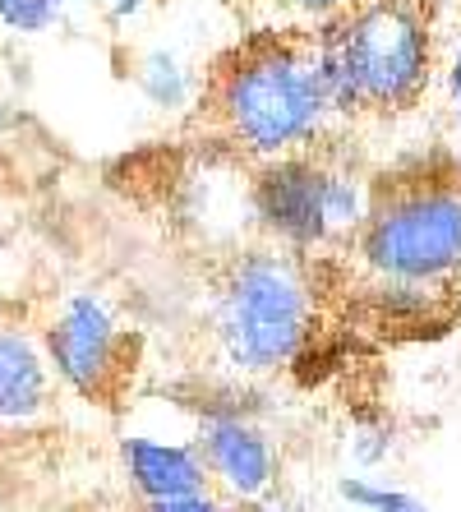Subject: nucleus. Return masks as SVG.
<instances>
[{
	"label": "nucleus",
	"instance_id": "2eb2a0df",
	"mask_svg": "<svg viewBox=\"0 0 461 512\" xmlns=\"http://www.w3.org/2000/svg\"><path fill=\"white\" fill-rule=\"evenodd\" d=\"M286 5H291L305 24H328V19H337V14L355 10L360 0H286Z\"/></svg>",
	"mask_w": 461,
	"mask_h": 512
},
{
	"label": "nucleus",
	"instance_id": "9b49d317",
	"mask_svg": "<svg viewBox=\"0 0 461 512\" xmlns=\"http://www.w3.org/2000/svg\"><path fill=\"white\" fill-rule=\"evenodd\" d=\"M74 0H0V28L19 37H42L65 19Z\"/></svg>",
	"mask_w": 461,
	"mask_h": 512
},
{
	"label": "nucleus",
	"instance_id": "7ed1b4c3",
	"mask_svg": "<svg viewBox=\"0 0 461 512\" xmlns=\"http://www.w3.org/2000/svg\"><path fill=\"white\" fill-rule=\"evenodd\" d=\"M213 333L226 370L240 379L291 365L309 333V286L296 259L277 250L240 254L217 286Z\"/></svg>",
	"mask_w": 461,
	"mask_h": 512
},
{
	"label": "nucleus",
	"instance_id": "4468645a",
	"mask_svg": "<svg viewBox=\"0 0 461 512\" xmlns=\"http://www.w3.org/2000/svg\"><path fill=\"white\" fill-rule=\"evenodd\" d=\"M143 512H236V503L213 499V494H190V499H162V503H143Z\"/></svg>",
	"mask_w": 461,
	"mask_h": 512
},
{
	"label": "nucleus",
	"instance_id": "f3484780",
	"mask_svg": "<svg viewBox=\"0 0 461 512\" xmlns=\"http://www.w3.org/2000/svg\"><path fill=\"white\" fill-rule=\"evenodd\" d=\"M107 10L116 24H130V19H139L143 14V0H107Z\"/></svg>",
	"mask_w": 461,
	"mask_h": 512
},
{
	"label": "nucleus",
	"instance_id": "f257e3e1",
	"mask_svg": "<svg viewBox=\"0 0 461 512\" xmlns=\"http://www.w3.org/2000/svg\"><path fill=\"white\" fill-rule=\"evenodd\" d=\"M199 120L240 153H305L328 125V97L314 70V37L305 28H263L208 60L199 79Z\"/></svg>",
	"mask_w": 461,
	"mask_h": 512
},
{
	"label": "nucleus",
	"instance_id": "0eeeda50",
	"mask_svg": "<svg viewBox=\"0 0 461 512\" xmlns=\"http://www.w3.org/2000/svg\"><path fill=\"white\" fill-rule=\"evenodd\" d=\"M194 448L208 466V480L226 489V503L268 499L277 485V466H282L277 443L249 416H203Z\"/></svg>",
	"mask_w": 461,
	"mask_h": 512
},
{
	"label": "nucleus",
	"instance_id": "9d476101",
	"mask_svg": "<svg viewBox=\"0 0 461 512\" xmlns=\"http://www.w3.org/2000/svg\"><path fill=\"white\" fill-rule=\"evenodd\" d=\"M139 93L148 107L157 111H185L194 107V97H199V79L203 74L194 70L190 60L180 56V51L171 47H153V51H143L139 60Z\"/></svg>",
	"mask_w": 461,
	"mask_h": 512
},
{
	"label": "nucleus",
	"instance_id": "6e6552de",
	"mask_svg": "<svg viewBox=\"0 0 461 512\" xmlns=\"http://www.w3.org/2000/svg\"><path fill=\"white\" fill-rule=\"evenodd\" d=\"M120 466H125V480L143 503L190 499V494H208V485H213L194 439L125 434L120 439Z\"/></svg>",
	"mask_w": 461,
	"mask_h": 512
},
{
	"label": "nucleus",
	"instance_id": "423d86ee",
	"mask_svg": "<svg viewBox=\"0 0 461 512\" xmlns=\"http://www.w3.org/2000/svg\"><path fill=\"white\" fill-rule=\"evenodd\" d=\"M249 213L272 240H282L291 250L328 245V162L309 153L259 162L254 180H249Z\"/></svg>",
	"mask_w": 461,
	"mask_h": 512
},
{
	"label": "nucleus",
	"instance_id": "39448f33",
	"mask_svg": "<svg viewBox=\"0 0 461 512\" xmlns=\"http://www.w3.org/2000/svg\"><path fill=\"white\" fill-rule=\"evenodd\" d=\"M47 365L70 393L83 402L111 406L130 379V333L120 328L116 310L97 291H74L56 310L47 337H42Z\"/></svg>",
	"mask_w": 461,
	"mask_h": 512
},
{
	"label": "nucleus",
	"instance_id": "6ab92c4d",
	"mask_svg": "<svg viewBox=\"0 0 461 512\" xmlns=\"http://www.w3.org/2000/svg\"><path fill=\"white\" fill-rule=\"evenodd\" d=\"M236 512H282L272 499H254V503H236Z\"/></svg>",
	"mask_w": 461,
	"mask_h": 512
},
{
	"label": "nucleus",
	"instance_id": "ddd939ff",
	"mask_svg": "<svg viewBox=\"0 0 461 512\" xmlns=\"http://www.w3.org/2000/svg\"><path fill=\"white\" fill-rule=\"evenodd\" d=\"M383 489L388 485H379V480H369V476H337V499L351 512H374L383 499Z\"/></svg>",
	"mask_w": 461,
	"mask_h": 512
},
{
	"label": "nucleus",
	"instance_id": "dca6fc26",
	"mask_svg": "<svg viewBox=\"0 0 461 512\" xmlns=\"http://www.w3.org/2000/svg\"><path fill=\"white\" fill-rule=\"evenodd\" d=\"M374 512H429V503L420 499V494H411V489H383V499Z\"/></svg>",
	"mask_w": 461,
	"mask_h": 512
},
{
	"label": "nucleus",
	"instance_id": "20e7f679",
	"mask_svg": "<svg viewBox=\"0 0 461 512\" xmlns=\"http://www.w3.org/2000/svg\"><path fill=\"white\" fill-rule=\"evenodd\" d=\"M355 250L379 282H448L452 273H461V185L411 176L388 194H369Z\"/></svg>",
	"mask_w": 461,
	"mask_h": 512
},
{
	"label": "nucleus",
	"instance_id": "a211bd4d",
	"mask_svg": "<svg viewBox=\"0 0 461 512\" xmlns=\"http://www.w3.org/2000/svg\"><path fill=\"white\" fill-rule=\"evenodd\" d=\"M448 88H452V111H457V125H461V47H457V56H452Z\"/></svg>",
	"mask_w": 461,
	"mask_h": 512
},
{
	"label": "nucleus",
	"instance_id": "1a4fd4ad",
	"mask_svg": "<svg viewBox=\"0 0 461 512\" xmlns=\"http://www.w3.org/2000/svg\"><path fill=\"white\" fill-rule=\"evenodd\" d=\"M51 402L47 351L19 328H0V420H33Z\"/></svg>",
	"mask_w": 461,
	"mask_h": 512
},
{
	"label": "nucleus",
	"instance_id": "f8f14e48",
	"mask_svg": "<svg viewBox=\"0 0 461 512\" xmlns=\"http://www.w3.org/2000/svg\"><path fill=\"white\" fill-rule=\"evenodd\" d=\"M392 448H397V439H392V425H360L351 439V462L360 466V471H374V466H383L392 457Z\"/></svg>",
	"mask_w": 461,
	"mask_h": 512
},
{
	"label": "nucleus",
	"instance_id": "f03ea898",
	"mask_svg": "<svg viewBox=\"0 0 461 512\" xmlns=\"http://www.w3.org/2000/svg\"><path fill=\"white\" fill-rule=\"evenodd\" d=\"M309 37L332 116H406L429 93L434 74L429 0H360L355 10L314 24Z\"/></svg>",
	"mask_w": 461,
	"mask_h": 512
}]
</instances>
